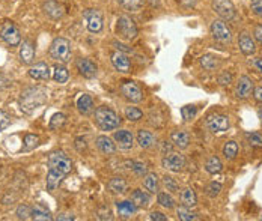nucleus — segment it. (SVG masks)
Here are the masks:
<instances>
[{
	"instance_id": "obj_15",
	"label": "nucleus",
	"mask_w": 262,
	"mask_h": 221,
	"mask_svg": "<svg viewBox=\"0 0 262 221\" xmlns=\"http://www.w3.org/2000/svg\"><path fill=\"white\" fill-rule=\"evenodd\" d=\"M75 66H77V71L84 79H92L97 76V65L91 59L81 57L75 62Z\"/></svg>"
},
{
	"instance_id": "obj_1",
	"label": "nucleus",
	"mask_w": 262,
	"mask_h": 221,
	"mask_svg": "<svg viewBox=\"0 0 262 221\" xmlns=\"http://www.w3.org/2000/svg\"><path fill=\"white\" fill-rule=\"evenodd\" d=\"M47 98H48L47 89H44L41 86L27 88L21 92L18 104H20L21 111H24L26 114H32L36 109H39L41 106H44L47 103Z\"/></svg>"
},
{
	"instance_id": "obj_38",
	"label": "nucleus",
	"mask_w": 262,
	"mask_h": 221,
	"mask_svg": "<svg viewBox=\"0 0 262 221\" xmlns=\"http://www.w3.org/2000/svg\"><path fill=\"white\" fill-rule=\"evenodd\" d=\"M157 202H158V205H161L163 208H167V209L175 208V199H173L170 194H167V193H158Z\"/></svg>"
},
{
	"instance_id": "obj_34",
	"label": "nucleus",
	"mask_w": 262,
	"mask_h": 221,
	"mask_svg": "<svg viewBox=\"0 0 262 221\" xmlns=\"http://www.w3.org/2000/svg\"><path fill=\"white\" fill-rule=\"evenodd\" d=\"M109 190L112 191V193H115V194H122L125 190H127V182H125V179H122V178H113V179H110V182H109Z\"/></svg>"
},
{
	"instance_id": "obj_51",
	"label": "nucleus",
	"mask_w": 262,
	"mask_h": 221,
	"mask_svg": "<svg viewBox=\"0 0 262 221\" xmlns=\"http://www.w3.org/2000/svg\"><path fill=\"white\" fill-rule=\"evenodd\" d=\"M249 65H250L253 69H256L259 74H262V57H253V59H250Z\"/></svg>"
},
{
	"instance_id": "obj_54",
	"label": "nucleus",
	"mask_w": 262,
	"mask_h": 221,
	"mask_svg": "<svg viewBox=\"0 0 262 221\" xmlns=\"http://www.w3.org/2000/svg\"><path fill=\"white\" fill-rule=\"evenodd\" d=\"M253 97H255V100H256L258 103L262 104V88H256V89L253 91Z\"/></svg>"
},
{
	"instance_id": "obj_53",
	"label": "nucleus",
	"mask_w": 262,
	"mask_h": 221,
	"mask_svg": "<svg viewBox=\"0 0 262 221\" xmlns=\"http://www.w3.org/2000/svg\"><path fill=\"white\" fill-rule=\"evenodd\" d=\"M149 218H151V220H155V221H166V220H167V217H166L164 214H161V212H157V211L151 212Z\"/></svg>"
},
{
	"instance_id": "obj_30",
	"label": "nucleus",
	"mask_w": 262,
	"mask_h": 221,
	"mask_svg": "<svg viewBox=\"0 0 262 221\" xmlns=\"http://www.w3.org/2000/svg\"><path fill=\"white\" fill-rule=\"evenodd\" d=\"M131 202L137 208H146L149 205V196L142 190H134L133 194H131Z\"/></svg>"
},
{
	"instance_id": "obj_35",
	"label": "nucleus",
	"mask_w": 262,
	"mask_h": 221,
	"mask_svg": "<svg viewBox=\"0 0 262 221\" xmlns=\"http://www.w3.org/2000/svg\"><path fill=\"white\" fill-rule=\"evenodd\" d=\"M177 215H178V218L183 220V221H196V220H199L198 214H195V212L192 211V208H187V206H184V205H183L181 208L177 209Z\"/></svg>"
},
{
	"instance_id": "obj_27",
	"label": "nucleus",
	"mask_w": 262,
	"mask_h": 221,
	"mask_svg": "<svg viewBox=\"0 0 262 221\" xmlns=\"http://www.w3.org/2000/svg\"><path fill=\"white\" fill-rule=\"evenodd\" d=\"M199 63L205 71H216L220 66V59L213 54H204L199 59Z\"/></svg>"
},
{
	"instance_id": "obj_25",
	"label": "nucleus",
	"mask_w": 262,
	"mask_h": 221,
	"mask_svg": "<svg viewBox=\"0 0 262 221\" xmlns=\"http://www.w3.org/2000/svg\"><path fill=\"white\" fill-rule=\"evenodd\" d=\"M116 208H118V214H119L121 217H125V218H130V217L136 215V212H137V209H139L131 200L118 202V203H116Z\"/></svg>"
},
{
	"instance_id": "obj_6",
	"label": "nucleus",
	"mask_w": 262,
	"mask_h": 221,
	"mask_svg": "<svg viewBox=\"0 0 262 221\" xmlns=\"http://www.w3.org/2000/svg\"><path fill=\"white\" fill-rule=\"evenodd\" d=\"M48 169L60 172L66 176L72 170V161L63 152H53L48 155Z\"/></svg>"
},
{
	"instance_id": "obj_47",
	"label": "nucleus",
	"mask_w": 262,
	"mask_h": 221,
	"mask_svg": "<svg viewBox=\"0 0 262 221\" xmlns=\"http://www.w3.org/2000/svg\"><path fill=\"white\" fill-rule=\"evenodd\" d=\"M250 9L255 15L262 18V0H250Z\"/></svg>"
},
{
	"instance_id": "obj_52",
	"label": "nucleus",
	"mask_w": 262,
	"mask_h": 221,
	"mask_svg": "<svg viewBox=\"0 0 262 221\" xmlns=\"http://www.w3.org/2000/svg\"><path fill=\"white\" fill-rule=\"evenodd\" d=\"M253 35H255V39L262 45V24H256V26H255Z\"/></svg>"
},
{
	"instance_id": "obj_43",
	"label": "nucleus",
	"mask_w": 262,
	"mask_h": 221,
	"mask_svg": "<svg viewBox=\"0 0 262 221\" xmlns=\"http://www.w3.org/2000/svg\"><path fill=\"white\" fill-rule=\"evenodd\" d=\"M196 114H198V109L195 106H184L181 109V116L184 120H192V119H195Z\"/></svg>"
},
{
	"instance_id": "obj_11",
	"label": "nucleus",
	"mask_w": 262,
	"mask_h": 221,
	"mask_svg": "<svg viewBox=\"0 0 262 221\" xmlns=\"http://www.w3.org/2000/svg\"><path fill=\"white\" fill-rule=\"evenodd\" d=\"M161 164L164 169L170 172H181L186 166V158L180 152H169V154H164Z\"/></svg>"
},
{
	"instance_id": "obj_8",
	"label": "nucleus",
	"mask_w": 262,
	"mask_h": 221,
	"mask_svg": "<svg viewBox=\"0 0 262 221\" xmlns=\"http://www.w3.org/2000/svg\"><path fill=\"white\" fill-rule=\"evenodd\" d=\"M211 35L220 44H229L232 41V32L223 20H214L211 23Z\"/></svg>"
},
{
	"instance_id": "obj_37",
	"label": "nucleus",
	"mask_w": 262,
	"mask_h": 221,
	"mask_svg": "<svg viewBox=\"0 0 262 221\" xmlns=\"http://www.w3.org/2000/svg\"><path fill=\"white\" fill-rule=\"evenodd\" d=\"M65 122H66L65 114H62V113H56V114L51 116V119H50V122H48V126H50V129L57 131V129H60V128L65 125Z\"/></svg>"
},
{
	"instance_id": "obj_48",
	"label": "nucleus",
	"mask_w": 262,
	"mask_h": 221,
	"mask_svg": "<svg viewBox=\"0 0 262 221\" xmlns=\"http://www.w3.org/2000/svg\"><path fill=\"white\" fill-rule=\"evenodd\" d=\"M131 169H133V172H134L136 175H139V176H145V175H146V166H145L143 163H140V161L131 163Z\"/></svg>"
},
{
	"instance_id": "obj_33",
	"label": "nucleus",
	"mask_w": 262,
	"mask_h": 221,
	"mask_svg": "<svg viewBox=\"0 0 262 221\" xmlns=\"http://www.w3.org/2000/svg\"><path fill=\"white\" fill-rule=\"evenodd\" d=\"M68 77H69V74H68V69L63 66V65H56L54 66V71H53V80L63 85L68 82Z\"/></svg>"
},
{
	"instance_id": "obj_17",
	"label": "nucleus",
	"mask_w": 262,
	"mask_h": 221,
	"mask_svg": "<svg viewBox=\"0 0 262 221\" xmlns=\"http://www.w3.org/2000/svg\"><path fill=\"white\" fill-rule=\"evenodd\" d=\"M29 76L33 80H48L50 79V68L45 62L35 63L33 66L29 68Z\"/></svg>"
},
{
	"instance_id": "obj_19",
	"label": "nucleus",
	"mask_w": 262,
	"mask_h": 221,
	"mask_svg": "<svg viewBox=\"0 0 262 221\" xmlns=\"http://www.w3.org/2000/svg\"><path fill=\"white\" fill-rule=\"evenodd\" d=\"M42 9L53 20H59L65 14V8L59 2H56V0H48V2H45L44 6H42Z\"/></svg>"
},
{
	"instance_id": "obj_28",
	"label": "nucleus",
	"mask_w": 262,
	"mask_h": 221,
	"mask_svg": "<svg viewBox=\"0 0 262 221\" xmlns=\"http://www.w3.org/2000/svg\"><path fill=\"white\" fill-rule=\"evenodd\" d=\"M181 202H183V205L187 206V208L196 206V205H198V196H196L195 190L190 188V187H186V188L181 191Z\"/></svg>"
},
{
	"instance_id": "obj_32",
	"label": "nucleus",
	"mask_w": 262,
	"mask_h": 221,
	"mask_svg": "<svg viewBox=\"0 0 262 221\" xmlns=\"http://www.w3.org/2000/svg\"><path fill=\"white\" fill-rule=\"evenodd\" d=\"M143 187L149 193H158V176L155 173H146L143 178Z\"/></svg>"
},
{
	"instance_id": "obj_18",
	"label": "nucleus",
	"mask_w": 262,
	"mask_h": 221,
	"mask_svg": "<svg viewBox=\"0 0 262 221\" xmlns=\"http://www.w3.org/2000/svg\"><path fill=\"white\" fill-rule=\"evenodd\" d=\"M113 138H115L116 144L121 147V149H130V147L133 146V143H134V135L128 129H119V131H116L115 135H113Z\"/></svg>"
},
{
	"instance_id": "obj_2",
	"label": "nucleus",
	"mask_w": 262,
	"mask_h": 221,
	"mask_svg": "<svg viewBox=\"0 0 262 221\" xmlns=\"http://www.w3.org/2000/svg\"><path fill=\"white\" fill-rule=\"evenodd\" d=\"M95 122L103 131H113L119 128L121 125V117L109 107H98L95 110Z\"/></svg>"
},
{
	"instance_id": "obj_46",
	"label": "nucleus",
	"mask_w": 262,
	"mask_h": 221,
	"mask_svg": "<svg viewBox=\"0 0 262 221\" xmlns=\"http://www.w3.org/2000/svg\"><path fill=\"white\" fill-rule=\"evenodd\" d=\"M207 194L210 196V197H216L220 191H222V184L220 182H211L208 187H207Z\"/></svg>"
},
{
	"instance_id": "obj_7",
	"label": "nucleus",
	"mask_w": 262,
	"mask_h": 221,
	"mask_svg": "<svg viewBox=\"0 0 262 221\" xmlns=\"http://www.w3.org/2000/svg\"><path fill=\"white\" fill-rule=\"evenodd\" d=\"M213 11L222 18V20H234L235 15H237V11H235V6L232 3V0H213Z\"/></svg>"
},
{
	"instance_id": "obj_12",
	"label": "nucleus",
	"mask_w": 262,
	"mask_h": 221,
	"mask_svg": "<svg viewBox=\"0 0 262 221\" xmlns=\"http://www.w3.org/2000/svg\"><path fill=\"white\" fill-rule=\"evenodd\" d=\"M119 91L124 95V98H127L131 103H140L143 100V94L134 82H124Z\"/></svg>"
},
{
	"instance_id": "obj_31",
	"label": "nucleus",
	"mask_w": 262,
	"mask_h": 221,
	"mask_svg": "<svg viewBox=\"0 0 262 221\" xmlns=\"http://www.w3.org/2000/svg\"><path fill=\"white\" fill-rule=\"evenodd\" d=\"M205 170H207L208 173H211V175L220 173V172L223 170V164H222L220 158L216 157V155L210 157V158L207 160V163H205Z\"/></svg>"
},
{
	"instance_id": "obj_41",
	"label": "nucleus",
	"mask_w": 262,
	"mask_h": 221,
	"mask_svg": "<svg viewBox=\"0 0 262 221\" xmlns=\"http://www.w3.org/2000/svg\"><path fill=\"white\" fill-rule=\"evenodd\" d=\"M142 116H143V113H142V110H139L137 107H127V109H125V117H127L128 120H131V122L140 120Z\"/></svg>"
},
{
	"instance_id": "obj_57",
	"label": "nucleus",
	"mask_w": 262,
	"mask_h": 221,
	"mask_svg": "<svg viewBox=\"0 0 262 221\" xmlns=\"http://www.w3.org/2000/svg\"><path fill=\"white\" fill-rule=\"evenodd\" d=\"M57 220H66V221H71V220H74V217H72V215H68V214H60V215L57 217Z\"/></svg>"
},
{
	"instance_id": "obj_39",
	"label": "nucleus",
	"mask_w": 262,
	"mask_h": 221,
	"mask_svg": "<svg viewBox=\"0 0 262 221\" xmlns=\"http://www.w3.org/2000/svg\"><path fill=\"white\" fill-rule=\"evenodd\" d=\"M38 144H39V137L36 134H26L24 135V146H23L24 151H32Z\"/></svg>"
},
{
	"instance_id": "obj_3",
	"label": "nucleus",
	"mask_w": 262,
	"mask_h": 221,
	"mask_svg": "<svg viewBox=\"0 0 262 221\" xmlns=\"http://www.w3.org/2000/svg\"><path fill=\"white\" fill-rule=\"evenodd\" d=\"M48 53H50L51 59H54L60 63H66L71 59V44L65 38H56L51 42Z\"/></svg>"
},
{
	"instance_id": "obj_21",
	"label": "nucleus",
	"mask_w": 262,
	"mask_h": 221,
	"mask_svg": "<svg viewBox=\"0 0 262 221\" xmlns=\"http://www.w3.org/2000/svg\"><path fill=\"white\" fill-rule=\"evenodd\" d=\"M170 140L178 149H187L190 144V135L187 131H173L170 134Z\"/></svg>"
},
{
	"instance_id": "obj_55",
	"label": "nucleus",
	"mask_w": 262,
	"mask_h": 221,
	"mask_svg": "<svg viewBox=\"0 0 262 221\" xmlns=\"http://www.w3.org/2000/svg\"><path fill=\"white\" fill-rule=\"evenodd\" d=\"M180 3L186 8H193L196 5V0H180Z\"/></svg>"
},
{
	"instance_id": "obj_42",
	"label": "nucleus",
	"mask_w": 262,
	"mask_h": 221,
	"mask_svg": "<svg viewBox=\"0 0 262 221\" xmlns=\"http://www.w3.org/2000/svg\"><path fill=\"white\" fill-rule=\"evenodd\" d=\"M246 138L249 141L250 146L253 147H262V134L261 132H247L246 134Z\"/></svg>"
},
{
	"instance_id": "obj_24",
	"label": "nucleus",
	"mask_w": 262,
	"mask_h": 221,
	"mask_svg": "<svg viewBox=\"0 0 262 221\" xmlns=\"http://www.w3.org/2000/svg\"><path fill=\"white\" fill-rule=\"evenodd\" d=\"M75 104H77V109H78V111L81 114H89L94 110V100L89 95H86V94L80 95L77 98V103Z\"/></svg>"
},
{
	"instance_id": "obj_58",
	"label": "nucleus",
	"mask_w": 262,
	"mask_h": 221,
	"mask_svg": "<svg viewBox=\"0 0 262 221\" xmlns=\"http://www.w3.org/2000/svg\"><path fill=\"white\" fill-rule=\"evenodd\" d=\"M258 116H259V119H261V122H262V106L258 109Z\"/></svg>"
},
{
	"instance_id": "obj_16",
	"label": "nucleus",
	"mask_w": 262,
	"mask_h": 221,
	"mask_svg": "<svg viewBox=\"0 0 262 221\" xmlns=\"http://www.w3.org/2000/svg\"><path fill=\"white\" fill-rule=\"evenodd\" d=\"M238 47H240V51L244 54V56H252L256 53V42L255 39L249 35V33H241L240 38H238Z\"/></svg>"
},
{
	"instance_id": "obj_5",
	"label": "nucleus",
	"mask_w": 262,
	"mask_h": 221,
	"mask_svg": "<svg viewBox=\"0 0 262 221\" xmlns=\"http://www.w3.org/2000/svg\"><path fill=\"white\" fill-rule=\"evenodd\" d=\"M0 38H2V39H3L8 45H11V47H17V45L21 44L20 30H18V27H17L12 21H9V20H6V21H3L2 24H0Z\"/></svg>"
},
{
	"instance_id": "obj_14",
	"label": "nucleus",
	"mask_w": 262,
	"mask_h": 221,
	"mask_svg": "<svg viewBox=\"0 0 262 221\" xmlns=\"http://www.w3.org/2000/svg\"><path fill=\"white\" fill-rule=\"evenodd\" d=\"M253 80L247 76H241L237 82V88H235V97L240 100H246L252 95L253 92Z\"/></svg>"
},
{
	"instance_id": "obj_20",
	"label": "nucleus",
	"mask_w": 262,
	"mask_h": 221,
	"mask_svg": "<svg viewBox=\"0 0 262 221\" xmlns=\"http://www.w3.org/2000/svg\"><path fill=\"white\" fill-rule=\"evenodd\" d=\"M20 60L24 65H30L35 60V47L30 41H23L20 45Z\"/></svg>"
},
{
	"instance_id": "obj_44",
	"label": "nucleus",
	"mask_w": 262,
	"mask_h": 221,
	"mask_svg": "<svg viewBox=\"0 0 262 221\" xmlns=\"http://www.w3.org/2000/svg\"><path fill=\"white\" fill-rule=\"evenodd\" d=\"M163 182H164L167 191H170V193H180V184H178L177 181H175L173 178L164 176V178H163Z\"/></svg>"
},
{
	"instance_id": "obj_26",
	"label": "nucleus",
	"mask_w": 262,
	"mask_h": 221,
	"mask_svg": "<svg viewBox=\"0 0 262 221\" xmlns=\"http://www.w3.org/2000/svg\"><path fill=\"white\" fill-rule=\"evenodd\" d=\"M63 178H65L63 173L56 172L53 169H48V173H47V190L48 191H54L60 185V182H62Z\"/></svg>"
},
{
	"instance_id": "obj_13",
	"label": "nucleus",
	"mask_w": 262,
	"mask_h": 221,
	"mask_svg": "<svg viewBox=\"0 0 262 221\" xmlns=\"http://www.w3.org/2000/svg\"><path fill=\"white\" fill-rule=\"evenodd\" d=\"M110 60H112V65L115 66L116 71L124 72V74L130 72V69H131V62H130L128 56H127L124 51H119V50H118V51H113V53L110 54Z\"/></svg>"
},
{
	"instance_id": "obj_10",
	"label": "nucleus",
	"mask_w": 262,
	"mask_h": 221,
	"mask_svg": "<svg viewBox=\"0 0 262 221\" xmlns=\"http://www.w3.org/2000/svg\"><path fill=\"white\" fill-rule=\"evenodd\" d=\"M207 126L210 128L211 132L217 134V132H225L229 129L231 126V122H229V117L226 114H222V113H213L207 117Z\"/></svg>"
},
{
	"instance_id": "obj_40",
	"label": "nucleus",
	"mask_w": 262,
	"mask_h": 221,
	"mask_svg": "<svg viewBox=\"0 0 262 221\" xmlns=\"http://www.w3.org/2000/svg\"><path fill=\"white\" fill-rule=\"evenodd\" d=\"M145 0H119V5L128 11H137L142 5H143Z\"/></svg>"
},
{
	"instance_id": "obj_49",
	"label": "nucleus",
	"mask_w": 262,
	"mask_h": 221,
	"mask_svg": "<svg viewBox=\"0 0 262 221\" xmlns=\"http://www.w3.org/2000/svg\"><path fill=\"white\" fill-rule=\"evenodd\" d=\"M219 83L222 85V86H229L231 83H232V74L231 72H223V74H220V77H219Z\"/></svg>"
},
{
	"instance_id": "obj_45",
	"label": "nucleus",
	"mask_w": 262,
	"mask_h": 221,
	"mask_svg": "<svg viewBox=\"0 0 262 221\" xmlns=\"http://www.w3.org/2000/svg\"><path fill=\"white\" fill-rule=\"evenodd\" d=\"M17 217L20 220H29V218H32V208L27 206V205H20L17 208Z\"/></svg>"
},
{
	"instance_id": "obj_22",
	"label": "nucleus",
	"mask_w": 262,
	"mask_h": 221,
	"mask_svg": "<svg viewBox=\"0 0 262 221\" xmlns=\"http://www.w3.org/2000/svg\"><path fill=\"white\" fill-rule=\"evenodd\" d=\"M97 147L104 154V155H112L116 151V146L113 143L112 138H109L107 135H100L97 137Z\"/></svg>"
},
{
	"instance_id": "obj_9",
	"label": "nucleus",
	"mask_w": 262,
	"mask_h": 221,
	"mask_svg": "<svg viewBox=\"0 0 262 221\" xmlns=\"http://www.w3.org/2000/svg\"><path fill=\"white\" fill-rule=\"evenodd\" d=\"M83 18L86 20L87 30L91 33H100L103 30L104 21H103V14L97 9H86L83 12Z\"/></svg>"
},
{
	"instance_id": "obj_4",
	"label": "nucleus",
	"mask_w": 262,
	"mask_h": 221,
	"mask_svg": "<svg viewBox=\"0 0 262 221\" xmlns=\"http://www.w3.org/2000/svg\"><path fill=\"white\" fill-rule=\"evenodd\" d=\"M116 35L124 41H131L137 36V26L128 15H121L116 21Z\"/></svg>"
},
{
	"instance_id": "obj_56",
	"label": "nucleus",
	"mask_w": 262,
	"mask_h": 221,
	"mask_svg": "<svg viewBox=\"0 0 262 221\" xmlns=\"http://www.w3.org/2000/svg\"><path fill=\"white\" fill-rule=\"evenodd\" d=\"M9 85V82L3 77V76H0V91H2V89H5L6 86Z\"/></svg>"
},
{
	"instance_id": "obj_29",
	"label": "nucleus",
	"mask_w": 262,
	"mask_h": 221,
	"mask_svg": "<svg viewBox=\"0 0 262 221\" xmlns=\"http://www.w3.org/2000/svg\"><path fill=\"white\" fill-rule=\"evenodd\" d=\"M32 218L36 221H51L53 220L51 214L42 205H35L32 208Z\"/></svg>"
},
{
	"instance_id": "obj_36",
	"label": "nucleus",
	"mask_w": 262,
	"mask_h": 221,
	"mask_svg": "<svg viewBox=\"0 0 262 221\" xmlns=\"http://www.w3.org/2000/svg\"><path fill=\"white\" fill-rule=\"evenodd\" d=\"M223 155L226 160H235V157L238 155V143L231 140L223 146Z\"/></svg>"
},
{
	"instance_id": "obj_23",
	"label": "nucleus",
	"mask_w": 262,
	"mask_h": 221,
	"mask_svg": "<svg viewBox=\"0 0 262 221\" xmlns=\"http://www.w3.org/2000/svg\"><path fill=\"white\" fill-rule=\"evenodd\" d=\"M155 141H157V138H155V135H154L151 131H148V129H140V131L137 132V143H139L140 147H143V149L152 147V146L155 144Z\"/></svg>"
},
{
	"instance_id": "obj_50",
	"label": "nucleus",
	"mask_w": 262,
	"mask_h": 221,
	"mask_svg": "<svg viewBox=\"0 0 262 221\" xmlns=\"http://www.w3.org/2000/svg\"><path fill=\"white\" fill-rule=\"evenodd\" d=\"M9 123H11V117L3 110H0V131L5 129Z\"/></svg>"
}]
</instances>
